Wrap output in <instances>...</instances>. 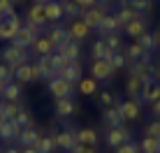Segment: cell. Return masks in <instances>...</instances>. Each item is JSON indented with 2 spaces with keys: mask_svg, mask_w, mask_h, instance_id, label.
I'll list each match as a JSON object with an SVG mask.
<instances>
[{
  "mask_svg": "<svg viewBox=\"0 0 160 153\" xmlns=\"http://www.w3.org/2000/svg\"><path fill=\"white\" fill-rule=\"evenodd\" d=\"M0 61H2L7 67H12L16 70L19 65H23V63H30V49H26V47H19V44H12L9 42L7 47L0 51Z\"/></svg>",
  "mask_w": 160,
  "mask_h": 153,
  "instance_id": "cell-1",
  "label": "cell"
},
{
  "mask_svg": "<svg viewBox=\"0 0 160 153\" xmlns=\"http://www.w3.org/2000/svg\"><path fill=\"white\" fill-rule=\"evenodd\" d=\"M21 26H23V19H21L19 14H12V16H7V19H2L0 21V40L12 42L16 37V32L21 30Z\"/></svg>",
  "mask_w": 160,
  "mask_h": 153,
  "instance_id": "cell-2",
  "label": "cell"
},
{
  "mask_svg": "<svg viewBox=\"0 0 160 153\" xmlns=\"http://www.w3.org/2000/svg\"><path fill=\"white\" fill-rule=\"evenodd\" d=\"M156 65H153L151 61H135L128 65V72L130 76H137V79L142 81H148V79H156Z\"/></svg>",
  "mask_w": 160,
  "mask_h": 153,
  "instance_id": "cell-3",
  "label": "cell"
},
{
  "mask_svg": "<svg viewBox=\"0 0 160 153\" xmlns=\"http://www.w3.org/2000/svg\"><path fill=\"white\" fill-rule=\"evenodd\" d=\"M40 30H42V28H37V26H28V23H23V26H21V30L16 32V37L12 40V44H19V47L30 49L32 44H35V40L40 37Z\"/></svg>",
  "mask_w": 160,
  "mask_h": 153,
  "instance_id": "cell-4",
  "label": "cell"
},
{
  "mask_svg": "<svg viewBox=\"0 0 160 153\" xmlns=\"http://www.w3.org/2000/svg\"><path fill=\"white\" fill-rule=\"evenodd\" d=\"M114 107H118L121 118L125 121H137L142 114V100H123V102H114Z\"/></svg>",
  "mask_w": 160,
  "mask_h": 153,
  "instance_id": "cell-5",
  "label": "cell"
},
{
  "mask_svg": "<svg viewBox=\"0 0 160 153\" xmlns=\"http://www.w3.org/2000/svg\"><path fill=\"white\" fill-rule=\"evenodd\" d=\"M109 12H107V5H93V7H88L84 14H81V19H84V23L88 26V28L91 30H95L98 26H100V21L104 19V16H107Z\"/></svg>",
  "mask_w": 160,
  "mask_h": 153,
  "instance_id": "cell-6",
  "label": "cell"
},
{
  "mask_svg": "<svg viewBox=\"0 0 160 153\" xmlns=\"http://www.w3.org/2000/svg\"><path fill=\"white\" fill-rule=\"evenodd\" d=\"M49 93H51L56 100H63V97H72V93H74V84H70V81H63L60 76H53V79H49Z\"/></svg>",
  "mask_w": 160,
  "mask_h": 153,
  "instance_id": "cell-7",
  "label": "cell"
},
{
  "mask_svg": "<svg viewBox=\"0 0 160 153\" xmlns=\"http://www.w3.org/2000/svg\"><path fill=\"white\" fill-rule=\"evenodd\" d=\"M132 132L130 130H125L123 125L121 128H109L107 130V146H112V149H118V146H123L125 141H132Z\"/></svg>",
  "mask_w": 160,
  "mask_h": 153,
  "instance_id": "cell-8",
  "label": "cell"
},
{
  "mask_svg": "<svg viewBox=\"0 0 160 153\" xmlns=\"http://www.w3.org/2000/svg\"><path fill=\"white\" fill-rule=\"evenodd\" d=\"M91 76L95 81H109L114 76V67L109 61H93L91 65Z\"/></svg>",
  "mask_w": 160,
  "mask_h": 153,
  "instance_id": "cell-9",
  "label": "cell"
},
{
  "mask_svg": "<svg viewBox=\"0 0 160 153\" xmlns=\"http://www.w3.org/2000/svg\"><path fill=\"white\" fill-rule=\"evenodd\" d=\"M26 23L28 26H37V28H42V26L47 23L44 2H32V7L28 9V14H26Z\"/></svg>",
  "mask_w": 160,
  "mask_h": 153,
  "instance_id": "cell-10",
  "label": "cell"
},
{
  "mask_svg": "<svg viewBox=\"0 0 160 153\" xmlns=\"http://www.w3.org/2000/svg\"><path fill=\"white\" fill-rule=\"evenodd\" d=\"M53 141H56V149L68 153L70 146L77 141V130H70V128L68 130H58V132H53Z\"/></svg>",
  "mask_w": 160,
  "mask_h": 153,
  "instance_id": "cell-11",
  "label": "cell"
},
{
  "mask_svg": "<svg viewBox=\"0 0 160 153\" xmlns=\"http://www.w3.org/2000/svg\"><path fill=\"white\" fill-rule=\"evenodd\" d=\"M56 51L63 53L68 63H79L81 61V44H79V42H74V40L68 42V44H63V47H56Z\"/></svg>",
  "mask_w": 160,
  "mask_h": 153,
  "instance_id": "cell-12",
  "label": "cell"
},
{
  "mask_svg": "<svg viewBox=\"0 0 160 153\" xmlns=\"http://www.w3.org/2000/svg\"><path fill=\"white\" fill-rule=\"evenodd\" d=\"M68 30H70V37H72L74 42H84L88 35H91V28L84 23V19H72V23L68 26Z\"/></svg>",
  "mask_w": 160,
  "mask_h": 153,
  "instance_id": "cell-13",
  "label": "cell"
},
{
  "mask_svg": "<svg viewBox=\"0 0 160 153\" xmlns=\"http://www.w3.org/2000/svg\"><path fill=\"white\" fill-rule=\"evenodd\" d=\"M44 12H47V23H60V19H63V2L60 0H47L44 2Z\"/></svg>",
  "mask_w": 160,
  "mask_h": 153,
  "instance_id": "cell-14",
  "label": "cell"
},
{
  "mask_svg": "<svg viewBox=\"0 0 160 153\" xmlns=\"http://www.w3.org/2000/svg\"><path fill=\"white\" fill-rule=\"evenodd\" d=\"M56 76H60L63 81H70V84H79L81 81V63H68Z\"/></svg>",
  "mask_w": 160,
  "mask_h": 153,
  "instance_id": "cell-15",
  "label": "cell"
},
{
  "mask_svg": "<svg viewBox=\"0 0 160 153\" xmlns=\"http://www.w3.org/2000/svg\"><path fill=\"white\" fill-rule=\"evenodd\" d=\"M91 53H93V61H109L114 51L109 49L104 37H98V40L93 42V47H91Z\"/></svg>",
  "mask_w": 160,
  "mask_h": 153,
  "instance_id": "cell-16",
  "label": "cell"
},
{
  "mask_svg": "<svg viewBox=\"0 0 160 153\" xmlns=\"http://www.w3.org/2000/svg\"><path fill=\"white\" fill-rule=\"evenodd\" d=\"M30 49L37 53V58H42V56H51V53L56 51V44L49 40V35H40V37L35 40V44H32Z\"/></svg>",
  "mask_w": 160,
  "mask_h": 153,
  "instance_id": "cell-17",
  "label": "cell"
},
{
  "mask_svg": "<svg viewBox=\"0 0 160 153\" xmlns=\"http://www.w3.org/2000/svg\"><path fill=\"white\" fill-rule=\"evenodd\" d=\"M123 32L128 37H132V40H139V37L146 32V21L142 19V16H137V19H132L130 23L123 26Z\"/></svg>",
  "mask_w": 160,
  "mask_h": 153,
  "instance_id": "cell-18",
  "label": "cell"
},
{
  "mask_svg": "<svg viewBox=\"0 0 160 153\" xmlns=\"http://www.w3.org/2000/svg\"><path fill=\"white\" fill-rule=\"evenodd\" d=\"M49 40H51L56 47H63V44H68V42H72V37H70V30H68V28L53 23L51 30H49Z\"/></svg>",
  "mask_w": 160,
  "mask_h": 153,
  "instance_id": "cell-19",
  "label": "cell"
},
{
  "mask_svg": "<svg viewBox=\"0 0 160 153\" xmlns=\"http://www.w3.org/2000/svg\"><path fill=\"white\" fill-rule=\"evenodd\" d=\"M156 100H160V84L156 79H148V81H144V91H142V102H156Z\"/></svg>",
  "mask_w": 160,
  "mask_h": 153,
  "instance_id": "cell-20",
  "label": "cell"
},
{
  "mask_svg": "<svg viewBox=\"0 0 160 153\" xmlns=\"http://www.w3.org/2000/svg\"><path fill=\"white\" fill-rule=\"evenodd\" d=\"M21 135V128L14 121H0V139L5 141H16V137Z\"/></svg>",
  "mask_w": 160,
  "mask_h": 153,
  "instance_id": "cell-21",
  "label": "cell"
},
{
  "mask_svg": "<svg viewBox=\"0 0 160 153\" xmlns=\"http://www.w3.org/2000/svg\"><path fill=\"white\" fill-rule=\"evenodd\" d=\"M53 111H56L58 118H65V116H72V114L77 111V105H74L72 97H63V100H56Z\"/></svg>",
  "mask_w": 160,
  "mask_h": 153,
  "instance_id": "cell-22",
  "label": "cell"
},
{
  "mask_svg": "<svg viewBox=\"0 0 160 153\" xmlns=\"http://www.w3.org/2000/svg\"><path fill=\"white\" fill-rule=\"evenodd\" d=\"M142 91H144V81L137 79V76H128V81H125V93H128L130 100H142Z\"/></svg>",
  "mask_w": 160,
  "mask_h": 153,
  "instance_id": "cell-23",
  "label": "cell"
},
{
  "mask_svg": "<svg viewBox=\"0 0 160 153\" xmlns=\"http://www.w3.org/2000/svg\"><path fill=\"white\" fill-rule=\"evenodd\" d=\"M116 30H118V23H116V16H114V14H107L100 21V26L95 28V32L100 37H107V35H112V32H116Z\"/></svg>",
  "mask_w": 160,
  "mask_h": 153,
  "instance_id": "cell-24",
  "label": "cell"
},
{
  "mask_svg": "<svg viewBox=\"0 0 160 153\" xmlns=\"http://www.w3.org/2000/svg\"><path fill=\"white\" fill-rule=\"evenodd\" d=\"M128 61L130 63H135V61H151V51H146V49L135 40V44H128Z\"/></svg>",
  "mask_w": 160,
  "mask_h": 153,
  "instance_id": "cell-25",
  "label": "cell"
},
{
  "mask_svg": "<svg viewBox=\"0 0 160 153\" xmlns=\"http://www.w3.org/2000/svg\"><path fill=\"white\" fill-rule=\"evenodd\" d=\"M0 95H2L5 102H19V100H21V84H16V81H9V84H5Z\"/></svg>",
  "mask_w": 160,
  "mask_h": 153,
  "instance_id": "cell-26",
  "label": "cell"
},
{
  "mask_svg": "<svg viewBox=\"0 0 160 153\" xmlns=\"http://www.w3.org/2000/svg\"><path fill=\"white\" fill-rule=\"evenodd\" d=\"M102 118H104V123H107V128H121V125H123V118H121V111H118V107H114V105L104 109Z\"/></svg>",
  "mask_w": 160,
  "mask_h": 153,
  "instance_id": "cell-27",
  "label": "cell"
},
{
  "mask_svg": "<svg viewBox=\"0 0 160 153\" xmlns=\"http://www.w3.org/2000/svg\"><path fill=\"white\" fill-rule=\"evenodd\" d=\"M37 139H40V132H37L35 128H23V130H21V135L16 137V141H19L21 146H35Z\"/></svg>",
  "mask_w": 160,
  "mask_h": 153,
  "instance_id": "cell-28",
  "label": "cell"
},
{
  "mask_svg": "<svg viewBox=\"0 0 160 153\" xmlns=\"http://www.w3.org/2000/svg\"><path fill=\"white\" fill-rule=\"evenodd\" d=\"M114 16H116V23H118V28H123L125 23H130V21H132V19H137L139 14H137V12H135L132 7H128V5H123V7L118 9V12H114Z\"/></svg>",
  "mask_w": 160,
  "mask_h": 153,
  "instance_id": "cell-29",
  "label": "cell"
},
{
  "mask_svg": "<svg viewBox=\"0 0 160 153\" xmlns=\"http://www.w3.org/2000/svg\"><path fill=\"white\" fill-rule=\"evenodd\" d=\"M14 81H16V84H30V81H32L30 63H23V65H19V67L14 70Z\"/></svg>",
  "mask_w": 160,
  "mask_h": 153,
  "instance_id": "cell-30",
  "label": "cell"
},
{
  "mask_svg": "<svg viewBox=\"0 0 160 153\" xmlns=\"http://www.w3.org/2000/svg\"><path fill=\"white\" fill-rule=\"evenodd\" d=\"M77 141H81L84 146H95L98 144V132L93 128H81V130H77Z\"/></svg>",
  "mask_w": 160,
  "mask_h": 153,
  "instance_id": "cell-31",
  "label": "cell"
},
{
  "mask_svg": "<svg viewBox=\"0 0 160 153\" xmlns=\"http://www.w3.org/2000/svg\"><path fill=\"white\" fill-rule=\"evenodd\" d=\"M60 2H63V16H68V19H79V16L86 12V9L79 7L74 0H60Z\"/></svg>",
  "mask_w": 160,
  "mask_h": 153,
  "instance_id": "cell-32",
  "label": "cell"
},
{
  "mask_svg": "<svg viewBox=\"0 0 160 153\" xmlns=\"http://www.w3.org/2000/svg\"><path fill=\"white\" fill-rule=\"evenodd\" d=\"M21 109L23 107H21L19 102H5L2 100V114H0V118H2V121H14Z\"/></svg>",
  "mask_w": 160,
  "mask_h": 153,
  "instance_id": "cell-33",
  "label": "cell"
},
{
  "mask_svg": "<svg viewBox=\"0 0 160 153\" xmlns=\"http://www.w3.org/2000/svg\"><path fill=\"white\" fill-rule=\"evenodd\" d=\"M137 42H139V44L144 47L146 51H156V47H160V32H156V35H153V32H148V30H146Z\"/></svg>",
  "mask_w": 160,
  "mask_h": 153,
  "instance_id": "cell-34",
  "label": "cell"
},
{
  "mask_svg": "<svg viewBox=\"0 0 160 153\" xmlns=\"http://www.w3.org/2000/svg\"><path fill=\"white\" fill-rule=\"evenodd\" d=\"M77 88H79L81 95H95L98 93V81L93 79V76H81V81L77 84Z\"/></svg>",
  "mask_w": 160,
  "mask_h": 153,
  "instance_id": "cell-35",
  "label": "cell"
},
{
  "mask_svg": "<svg viewBox=\"0 0 160 153\" xmlns=\"http://www.w3.org/2000/svg\"><path fill=\"white\" fill-rule=\"evenodd\" d=\"M35 149L40 153H53V149H56V141H53V135H40V139H37Z\"/></svg>",
  "mask_w": 160,
  "mask_h": 153,
  "instance_id": "cell-36",
  "label": "cell"
},
{
  "mask_svg": "<svg viewBox=\"0 0 160 153\" xmlns=\"http://www.w3.org/2000/svg\"><path fill=\"white\" fill-rule=\"evenodd\" d=\"M37 65H40V72H42V79H53L56 76V70L51 67V63H49V56H42V58H37Z\"/></svg>",
  "mask_w": 160,
  "mask_h": 153,
  "instance_id": "cell-37",
  "label": "cell"
},
{
  "mask_svg": "<svg viewBox=\"0 0 160 153\" xmlns=\"http://www.w3.org/2000/svg\"><path fill=\"white\" fill-rule=\"evenodd\" d=\"M109 63H112L114 72H116V70H123L125 65H128V56H125V53H121V51H114L112 58H109Z\"/></svg>",
  "mask_w": 160,
  "mask_h": 153,
  "instance_id": "cell-38",
  "label": "cell"
},
{
  "mask_svg": "<svg viewBox=\"0 0 160 153\" xmlns=\"http://www.w3.org/2000/svg\"><path fill=\"white\" fill-rule=\"evenodd\" d=\"M14 123L19 125L21 130H23V128H32V116H30V111H28V109H21L19 116L14 118Z\"/></svg>",
  "mask_w": 160,
  "mask_h": 153,
  "instance_id": "cell-39",
  "label": "cell"
},
{
  "mask_svg": "<svg viewBox=\"0 0 160 153\" xmlns=\"http://www.w3.org/2000/svg\"><path fill=\"white\" fill-rule=\"evenodd\" d=\"M128 7H132L137 14H146L148 9H151V0H128Z\"/></svg>",
  "mask_w": 160,
  "mask_h": 153,
  "instance_id": "cell-40",
  "label": "cell"
},
{
  "mask_svg": "<svg viewBox=\"0 0 160 153\" xmlns=\"http://www.w3.org/2000/svg\"><path fill=\"white\" fill-rule=\"evenodd\" d=\"M49 63H51V67L56 70V74H58L60 70L65 67V65H68V61H65V56H63V53H58V51H53L51 56H49Z\"/></svg>",
  "mask_w": 160,
  "mask_h": 153,
  "instance_id": "cell-41",
  "label": "cell"
},
{
  "mask_svg": "<svg viewBox=\"0 0 160 153\" xmlns=\"http://www.w3.org/2000/svg\"><path fill=\"white\" fill-rule=\"evenodd\" d=\"M139 149H142V153H158V139L156 137H144Z\"/></svg>",
  "mask_w": 160,
  "mask_h": 153,
  "instance_id": "cell-42",
  "label": "cell"
},
{
  "mask_svg": "<svg viewBox=\"0 0 160 153\" xmlns=\"http://www.w3.org/2000/svg\"><path fill=\"white\" fill-rule=\"evenodd\" d=\"M9 81H14V70L7 67L5 63H0V84H9Z\"/></svg>",
  "mask_w": 160,
  "mask_h": 153,
  "instance_id": "cell-43",
  "label": "cell"
},
{
  "mask_svg": "<svg viewBox=\"0 0 160 153\" xmlns=\"http://www.w3.org/2000/svg\"><path fill=\"white\" fill-rule=\"evenodd\" d=\"M104 40H107V44H109V49H112V51H121V44H123V40H121L118 32H112V35H107Z\"/></svg>",
  "mask_w": 160,
  "mask_h": 153,
  "instance_id": "cell-44",
  "label": "cell"
},
{
  "mask_svg": "<svg viewBox=\"0 0 160 153\" xmlns=\"http://www.w3.org/2000/svg\"><path fill=\"white\" fill-rule=\"evenodd\" d=\"M12 14H16L12 0H0V19H7V16H12Z\"/></svg>",
  "mask_w": 160,
  "mask_h": 153,
  "instance_id": "cell-45",
  "label": "cell"
},
{
  "mask_svg": "<svg viewBox=\"0 0 160 153\" xmlns=\"http://www.w3.org/2000/svg\"><path fill=\"white\" fill-rule=\"evenodd\" d=\"M146 137L160 139V118H156V121H151V123L146 125Z\"/></svg>",
  "mask_w": 160,
  "mask_h": 153,
  "instance_id": "cell-46",
  "label": "cell"
},
{
  "mask_svg": "<svg viewBox=\"0 0 160 153\" xmlns=\"http://www.w3.org/2000/svg\"><path fill=\"white\" fill-rule=\"evenodd\" d=\"M116 153H142V149H139V144H135V141H125L123 146L116 149Z\"/></svg>",
  "mask_w": 160,
  "mask_h": 153,
  "instance_id": "cell-47",
  "label": "cell"
},
{
  "mask_svg": "<svg viewBox=\"0 0 160 153\" xmlns=\"http://www.w3.org/2000/svg\"><path fill=\"white\" fill-rule=\"evenodd\" d=\"M100 105H104V107H112L114 105V95L109 91H102L100 93Z\"/></svg>",
  "mask_w": 160,
  "mask_h": 153,
  "instance_id": "cell-48",
  "label": "cell"
},
{
  "mask_svg": "<svg viewBox=\"0 0 160 153\" xmlns=\"http://www.w3.org/2000/svg\"><path fill=\"white\" fill-rule=\"evenodd\" d=\"M30 67H32V81H40V79H42L40 65H37V63H30Z\"/></svg>",
  "mask_w": 160,
  "mask_h": 153,
  "instance_id": "cell-49",
  "label": "cell"
},
{
  "mask_svg": "<svg viewBox=\"0 0 160 153\" xmlns=\"http://www.w3.org/2000/svg\"><path fill=\"white\" fill-rule=\"evenodd\" d=\"M79 7H84V9H88V7H93V5H98V0H74Z\"/></svg>",
  "mask_w": 160,
  "mask_h": 153,
  "instance_id": "cell-50",
  "label": "cell"
},
{
  "mask_svg": "<svg viewBox=\"0 0 160 153\" xmlns=\"http://www.w3.org/2000/svg\"><path fill=\"white\" fill-rule=\"evenodd\" d=\"M151 114L156 118H160V100H156V102H151Z\"/></svg>",
  "mask_w": 160,
  "mask_h": 153,
  "instance_id": "cell-51",
  "label": "cell"
},
{
  "mask_svg": "<svg viewBox=\"0 0 160 153\" xmlns=\"http://www.w3.org/2000/svg\"><path fill=\"white\" fill-rule=\"evenodd\" d=\"M81 149H84V144H81V141H74V144L70 146L68 153H81Z\"/></svg>",
  "mask_w": 160,
  "mask_h": 153,
  "instance_id": "cell-52",
  "label": "cell"
},
{
  "mask_svg": "<svg viewBox=\"0 0 160 153\" xmlns=\"http://www.w3.org/2000/svg\"><path fill=\"white\" fill-rule=\"evenodd\" d=\"M21 153H40L35 146H21Z\"/></svg>",
  "mask_w": 160,
  "mask_h": 153,
  "instance_id": "cell-53",
  "label": "cell"
},
{
  "mask_svg": "<svg viewBox=\"0 0 160 153\" xmlns=\"http://www.w3.org/2000/svg\"><path fill=\"white\" fill-rule=\"evenodd\" d=\"M2 153H21V149H16V146H7Z\"/></svg>",
  "mask_w": 160,
  "mask_h": 153,
  "instance_id": "cell-54",
  "label": "cell"
},
{
  "mask_svg": "<svg viewBox=\"0 0 160 153\" xmlns=\"http://www.w3.org/2000/svg\"><path fill=\"white\" fill-rule=\"evenodd\" d=\"M81 153H98V151H95V146H84Z\"/></svg>",
  "mask_w": 160,
  "mask_h": 153,
  "instance_id": "cell-55",
  "label": "cell"
},
{
  "mask_svg": "<svg viewBox=\"0 0 160 153\" xmlns=\"http://www.w3.org/2000/svg\"><path fill=\"white\" fill-rule=\"evenodd\" d=\"M98 2H100V5H107V7H109V5H112L114 0H98Z\"/></svg>",
  "mask_w": 160,
  "mask_h": 153,
  "instance_id": "cell-56",
  "label": "cell"
},
{
  "mask_svg": "<svg viewBox=\"0 0 160 153\" xmlns=\"http://www.w3.org/2000/svg\"><path fill=\"white\" fill-rule=\"evenodd\" d=\"M156 79L160 81V70H156Z\"/></svg>",
  "mask_w": 160,
  "mask_h": 153,
  "instance_id": "cell-57",
  "label": "cell"
},
{
  "mask_svg": "<svg viewBox=\"0 0 160 153\" xmlns=\"http://www.w3.org/2000/svg\"><path fill=\"white\" fill-rule=\"evenodd\" d=\"M32 2H47V0H32Z\"/></svg>",
  "mask_w": 160,
  "mask_h": 153,
  "instance_id": "cell-58",
  "label": "cell"
},
{
  "mask_svg": "<svg viewBox=\"0 0 160 153\" xmlns=\"http://www.w3.org/2000/svg\"><path fill=\"white\" fill-rule=\"evenodd\" d=\"M16 2H21V0H12V5H16Z\"/></svg>",
  "mask_w": 160,
  "mask_h": 153,
  "instance_id": "cell-59",
  "label": "cell"
},
{
  "mask_svg": "<svg viewBox=\"0 0 160 153\" xmlns=\"http://www.w3.org/2000/svg\"><path fill=\"white\" fill-rule=\"evenodd\" d=\"M0 93H2V84H0Z\"/></svg>",
  "mask_w": 160,
  "mask_h": 153,
  "instance_id": "cell-60",
  "label": "cell"
},
{
  "mask_svg": "<svg viewBox=\"0 0 160 153\" xmlns=\"http://www.w3.org/2000/svg\"><path fill=\"white\" fill-rule=\"evenodd\" d=\"M0 121H2V118H0Z\"/></svg>",
  "mask_w": 160,
  "mask_h": 153,
  "instance_id": "cell-61",
  "label": "cell"
},
{
  "mask_svg": "<svg viewBox=\"0 0 160 153\" xmlns=\"http://www.w3.org/2000/svg\"><path fill=\"white\" fill-rule=\"evenodd\" d=\"M0 153H2V151H0Z\"/></svg>",
  "mask_w": 160,
  "mask_h": 153,
  "instance_id": "cell-62",
  "label": "cell"
},
{
  "mask_svg": "<svg viewBox=\"0 0 160 153\" xmlns=\"http://www.w3.org/2000/svg\"><path fill=\"white\" fill-rule=\"evenodd\" d=\"M0 21H2V19H0Z\"/></svg>",
  "mask_w": 160,
  "mask_h": 153,
  "instance_id": "cell-63",
  "label": "cell"
}]
</instances>
